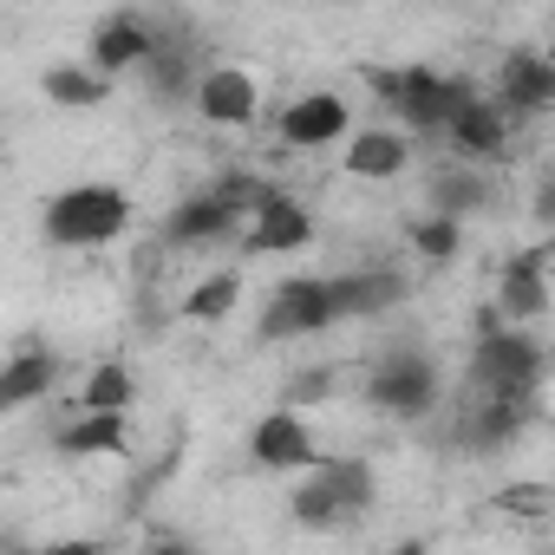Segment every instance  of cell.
Returning a JSON list of instances; mask_svg holds the SVG:
<instances>
[{"mask_svg": "<svg viewBox=\"0 0 555 555\" xmlns=\"http://www.w3.org/2000/svg\"><path fill=\"white\" fill-rule=\"evenodd\" d=\"M288 503H295V522H308V529H340V522H353V516H347V503L334 496V483H327L321 470H314Z\"/></svg>", "mask_w": 555, "mask_h": 555, "instance_id": "23", "label": "cell"}, {"mask_svg": "<svg viewBox=\"0 0 555 555\" xmlns=\"http://www.w3.org/2000/svg\"><path fill=\"white\" fill-rule=\"evenodd\" d=\"M60 451H66V457H99V451H125V412H92V405H86V418L60 431Z\"/></svg>", "mask_w": 555, "mask_h": 555, "instance_id": "20", "label": "cell"}, {"mask_svg": "<svg viewBox=\"0 0 555 555\" xmlns=\"http://www.w3.org/2000/svg\"><path fill=\"white\" fill-rule=\"evenodd\" d=\"M431 209H444V216L483 209V183L470 170H444V177H431Z\"/></svg>", "mask_w": 555, "mask_h": 555, "instance_id": "27", "label": "cell"}, {"mask_svg": "<svg viewBox=\"0 0 555 555\" xmlns=\"http://www.w3.org/2000/svg\"><path fill=\"white\" fill-rule=\"evenodd\" d=\"M203 73H209V66H196V40H190V34H164V27H157V47H151V60H144L151 99H164V105L196 99Z\"/></svg>", "mask_w": 555, "mask_h": 555, "instance_id": "10", "label": "cell"}, {"mask_svg": "<svg viewBox=\"0 0 555 555\" xmlns=\"http://www.w3.org/2000/svg\"><path fill=\"white\" fill-rule=\"evenodd\" d=\"M503 138H509V105H503V99H470V105L451 118V131H444V144H451L464 164L503 157Z\"/></svg>", "mask_w": 555, "mask_h": 555, "instance_id": "13", "label": "cell"}, {"mask_svg": "<svg viewBox=\"0 0 555 555\" xmlns=\"http://www.w3.org/2000/svg\"><path fill=\"white\" fill-rule=\"evenodd\" d=\"M131 222V196L118 183H73L47 203V242L53 248H105Z\"/></svg>", "mask_w": 555, "mask_h": 555, "instance_id": "1", "label": "cell"}, {"mask_svg": "<svg viewBox=\"0 0 555 555\" xmlns=\"http://www.w3.org/2000/svg\"><path fill=\"white\" fill-rule=\"evenodd\" d=\"M314 470L334 483V496L347 503V516H360L373 503V464L366 457H314Z\"/></svg>", "mask_w": 555, "mask_h": 555, "instance_id": "22", "label": "cell"}, {"mask_svg": "<svg viewBox=\"0 0 555 555\" xmlns=\"http://www.w3.org/2000/svg\"><path fill=\"white\" fill-rule=\"evenodd\" d=\"M242 235H248L242 248H255V255H288V248H308V242H314V216H308L288 190H268V203L248 216Z\"/></svg>", "mask_w": 555, "mask_h": 555, "instance_id": "9", "label": "cell"}, {"mask_svg": "<svg viewBox=\"0 0 555 555\" xmlns=\"http://www.w3.org/2000/svg\"><path fill=\"white\" fill-rule=\"evenodd\" d=\"M457 242H464V216L431 209L425 222H412V248H418L425 261H451V255H457Z\"/></svg>", "mask_w": 555, "mask_h": 555, "instance_id": "26", "label": "cell"}, {"mask_svg": "<svg viewBox=\"0 0 555 555\" xmlns=\"http://www.w3.org/2000/svg\"><path fill=\"white\" fill-rule=\"evenodd\" d=\"M529 405L535 399H496V392H464V412H457V438L470 451H503L522 425H529Z\"/></svg>", "mask_w": 555, "mask_h": 555, "instance_id": "8", "label": "cell"}, {"mask_svg": "<svg viewBox=\"0 0 555 555\" xmlns=\"http://www.w3.org/2000/svg\"><path fill=\"white\" fill-rule=\"evenodd\" d=\"M196 112H203L209 125H248V118L261 112L255 73H242V66H209L203 86H196Z\"/></svg>", "mask_w": 555, "mask_h": 555, "instance_id": "12", "label": "cell"}, {"mask_svg": "<svg viewBox=\"0 0 555 555\" xmlns=\"http://www.w3.org/2000/svg\"><path fill=\"white\" fill-rule=\"evenodd\" d=\"M282 144H295V151H321V144H334V138H347V99H334V92H308V99H295L288 112H282Z\"/></svg>", "mask_w": 555, "mask_h": 555, "instance_id": "15", "label": "cell"}, {"mask_svg": "<svg viewBox=\"0 0 555 555\" xmlns=\"http://www.w3.org/2000/svg\"><path fill=\"white\" fill-rule=\"evenodd\" d=\"M405 164H412V151H405L399 131H360V138H347V177L386 183V177H399Z\"/></svg>", "mask_w": 555, "mask_h": 555, "instance_id": "19", "label": "cell"}, {"mask_svg": "<svg viewBox=\"0 0 555 555\" xmlns=\"http://www.w3.org/2000/svg\"><path fill=\"white\" fill-rule=\"evenodd\" d=\"M131 366H118V360H105V366H92V379H86V392H79V405H92V412H125L131 405Z\"/></svg>", "mask_w": 555, "mask_h": 555, "instance_id": "25", "label": "cell"}, {"mask_svg": "<svg viewBox=\"0 0 555 555\" xmlns=\"http://www.w3.org/2000/svg\"><path fill=\"white\" fill-rule=\"evenodd\" d=\"M496 99L509 105V112H548L555 105V60H542V53H509L503 66H496Z\"/></svg>", "mask_w": 555, "mask_h": 555, "instance_id": "16", "label": "cell"}, {"mask_svg": "<svg viewBox=\"0 0 555 555\" xmlns=\"http://www.w3.org/2000/svg\"><path fill=\"white\" fill-rule=\"evenodd\" d=\"M405 301V274H392V268H366V274H334V308H340V321H373V314H386V308H399Z\"/></svg>", "mask_w": 555, "mask_h": 555, "instance_id": "17", "label": "cell"}, {"mask_svg": "<svg viewBox=\"0 0 555 555\" xmlns=\"http://www.w3.org/2000/svg\"><path fill=\"white\" fill-rule=\"evenodd\" d=\"M535 216H542V222H548V229H555V177H548V183H542V190H535Z\"/></svg>", "mask_w": 555, "mask_h": 555, "instance_id": "29", "label": "cell"}, {"mask_svg": "<svg viewBox=\"0 0 555 555\" xmlns=\"http://www.w3.org/2000/svg\"><path fill=\"white\" fill-rule=\"evenodd\" d=\"M477 92H470V79H457V73H431V66H405L399 73V112H405V125L418 131V138H444L451 131V118L470 105Z\"/></svg>", "mask_w": 555, "mask_h": 555, "instance_id": "4", "label": "cell"}, {"mask_svg": "<svg viewBox=\"0 0 555 555\" xmlns=\"http://www.w3.org/2000/svg\"><path fill=\"white\" fill-rule=\"evenodd\" d=\"M340 308H334V282L321 274H295L268 295V314H261V340H301V334H321L334 327Z\"/></svg>", "mask_w": 555, "mask_h": 555, "instance_id": "5", "label": "cell"}, {"mask_svg": "<svg viewBox=\"0 0 555 555\" xmlns=\"http://www.w3.org/2000/svg\"><path fill=\"white\" fill-rule=\"evenodd\" d=\"M542 268H548V248H529V255H509L503 261V274H496V314L503 321H535L548 308Z\"/></svg>", "mask_w": 555, "mask_h": 555, "instance_id": "14", "label": "cell"}, {"mask_svg": "<svg viewBox=\"0 0 555 555\" xmlns=\"http://www.w3.org/2000/svg\"><path fill=\"white\" fill-rule=\"evenodd\" d=\"M248 216L222 196V183H209V190H196V196H183L177 209H170V222H164V248H203V242H222L229 229H242Z\"/></svg>", "mask_w": 555, "mask_h": 555, "instance_id": "6", "label": "cell"}, {"mask_svg": "<svg viewBox=\"0 0 555 555\" xmlns=\"http://www.w3.org/2000/svg\"><path fill=\"white\" fill-rule=\"evenodd\" d=\"M151 47H157V27L144 21V14H105L99 27H92V66L99 73H131V66H144L151 60Z\"/></svg>", "mask_w": 555, "mask_h": 555, "instance_id": "11", "label": "cell"}, {"mask_svg": "<svg viewBox=\"0 0 555 555\" xmlns=\"http://www.w3.org/2000/svg\"><path fill=\"white\" fill-rule=\"evenodd\" d=\"M431 399H438V366H431L425 353L392 347V353L373 360V373H366V405H373V412L418 418V412H431Z\"/></svg>", "mask_w": 555, "mask_h": 555, "instance_id": "3", "label": "cell"}, {"mask_svg": "<svg viewBox=\"0 0 555 555\" xmlns=\"http://www.w3.org/2000/svg\"><path fill=\"white\" fill-rule=\"evenodd\" d=\"M105 79H112V73H99V66H53V73H47V99L86 112V105H105V99H112Z\"/></svg>", "mask_w": 555, "mask_h": 555, "instance_id": "21", "label": "cell"}, {"mask_svg": "<svg viewBox=\"0 0 555 555\" xmlns=\"http://www.w3.org/2000/svg\"><path fill=\"white\" fill-rule=\"evenodd\" d=\"M327 373H301V379H288V405H314V399H327Z\"/></svg>", "mask_w": 555, "mask_h": 555, "instance_id": "28", "label": "cell"}, {"mask_svg": "<svg viewBox=\"0 0 555 555\" xmlns=\"http://www.w3.org/2000/svg\"><path fill=\"white\" fill-rule=\"evenodd\" d=\"M235 301H242V274L222 268V274H209V282H196V288L183 295V321H222Z\"/></svg>", "mask_w": 555, "mask_h": 555, "instance_id": "24", "label": "cell"}, {"mask_svg": "<svg viewBox=\"0 0 555 555\" xmlns=\"http://www.w3.org/2000/svg\"><path fill=\"white\" fill-rule=\"evenodd\" d=\"M248 451H255V464L261 470H314V431H308V418L295 412V405H282V412H268L255 431H248Z\"/></svg>", "mask_w": 555, "mask_h": 555, "instance_id": "7", "label": "cell"}, {"mask_svg": "<svg viewBox=\"0 0 555 555\" xmlns=\"http://www.w3.org/2000/svg\"><path fill=\"white\" fill-rule=\"evenodd\" d=\"M503 314H483V340L470 353V379L464 392H496V399H535L542 386V347L516 327H496Z\"/></svg>", "mask_w": 555, "mask_h": 555, "instance_id": "2", "label": "cell"}, {"mask_svg": "<svg viewBox=\"0 0 555 555\" xmlns=\"http://www.w3.org/2000/svg\"><path fill=\"white\" fill-rule=\"evenodd\" d=\"M53 379H60V360H53L47 347H21V353H14V366L0 373V412H21V405L47 399V392H53Z\"/></svg>", "mask_w": 555, "mask_h": 555, "instance_id": "18", "label": "cell"}]
</instances>
